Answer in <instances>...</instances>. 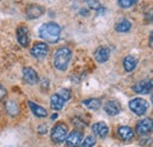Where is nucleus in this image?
<instances>
[{"label": "nucleus", "mask_w": 153, "mask_h": 147, "mask_svg": "<svg viewBox=\"0 0 153 147\" xmlns=\"http://www.w3.org/2000/svg\"><path fill=\"white\" fill-rule=\"evenodd\" d=\"M60 33H61V28L56 22H46L41 25L39 28L40 38L51 44H56L60 39Z\"/></svg>", "instance_id": "nucleus-1"}, {"label": "nucleus", "mask_w": 153, "mask_h": 147, "mask_svg": "<svg viewBox=\"0 0 153 147\" xmlns=\"http://www.w3.org/2000/svg\"><path fill=\"white\" fill-rule=\"evenodd\" d=\"M72 58V51L67 47H61L54 53L53 64L59 71H66Z\"/></svg>", "instance_id": "nucleus-2"}, {"label": "nucleus", "mask_w": 153, "mask_h": 147, "mask_svg": "<svg viewBox=\"0 0 153 147\" xmlns=\"http://www.w3.org/2000/svg\"><path fill=\"white\" fill-rule=\"evenodd\" d=\"M130 110L133 112L135 115H144L149 110V102L143 98H134L128 102Z\"/></svg>", "instance_id": "nucleus-3"}, {"label": "nucleus", "mask_w": 153, "mask_h": 147, "mask_svg": "<svg viewBox=\"0 0 153 147\" xmlns=\"http://www.w3.org/2000/svg\"><path fill=\"white\" fill-rule=\"evenodd\" d=\"M67 126L64 124V122H58L57 125H54V127L52 128L51 132V138L54 143L60 144L62 141L66 140V137H67Z\"/></svg>", "instance_id": "nucleus-4"}, {"label": "nucleus", "mask_w": 153, "mask_h": 147, "mask_svg": "<svg viewBox=\"0 0 153 147\" xmlns=\"http://www.w3.org/2000/svg\"><path fill=\"white\" fill-rule=\"evenodd\" d=\"M152 131H153V119H151V118H146V119L140 120L137 124V126H135V132L139 135L149 134Z\"/></svg>", "instance_id": "nucleus-5"}, {"label": "nucleus", "mask_w": 153, "mask_h": 147, "mask_svg": "<svg viewBox=\"0 0 153 147\" xmlns=\"http://www.w3.org/2000/svg\"><path fill=\"white\" fill-rule=\"evenodd\" d=\"M153 88V79H146L137 82L133 86V91L138 94H147Z\"/></svg>", "instance_id": "nucleus-6"}, {"label": "nucleus", "mask_w": 153, "mask_h": 147, "mask_svg": "<svg viewBox=\"0 0 153 147\" xmlns=\"http://www.w3.org/2000/svg\"><path fill=\"white\" fill-rule=\"evenodd\" d=\"M48 53V46L44 42H37L33 45V47L31 48V54L37 59L45 58Z\"/></svg>", "instance_id": "nucleus-7"}, {"label": "nucleus", "mask_w": 153, "mask_h": 147, "mask_svg": "<svg viewBox=\"0 0 153 147\" xmlns=\"http://www.w3.org/2000/svg\"><path fill=\"white\" fill-rule=\"evenodd\" d=\"M82 133L79 131H73L66 137V145L68 147H78L80 146L82 141Z\"/></svg>", "instance_id": "nucleus-8"}, {"label": "nucleus", "mask_w": 153, "mask_h": 147, "mask_svg": "<svg viewBox=\"0 0 153 147\" xmlns=\"http://www.w3.org/2000/svg\"><path fill=\"white\" fill-rule=\"evenodd\" d=\"M45 10L42 6L37 5V4H31L27 6L26 8V16L28 19H37L39 17H41L44 14Z\"/></svg>", "instance_id": "nucleus-9"}, {"label": "nucleus", "mask_w": 153, "mask_h": 147, "mask_svg": "<svg viewBox=\"0 0 153 147\" xmlns=\"http://www.w3.org/2000/svg\"><path fill=\"white\" fill-rule=\"evenodd\" d=\"M22 78L28 84V85H34L37 84L39 80L38 73L36 72V70H33L32 67H25L22 70Z\"/></svg>", "instance_id": "nucleus-10"}, {"label": "nucleus", "mask_w": 153, "mask_h": 147, "mask_svg": "<svg viewBox=\"0 0 153 147\" xmlns=\"http://www.w3.org/2000/svg\"><path fill=\"white\" fill-rule=\"evenodd\" d=\"M17 39L19 44L24 47H27L30 44V37H28V30L26 26H19L17 28Z\"/></svg>", "instance_id": "nucleus-11"}, {"label": "nucleus", "mask_w": 153, "mask_h": 147, "mask_svg": "<svg viewBox=\"0 0 153 147\" xmlns=\"http://www.w3.org/2000/svg\"><path fill=\"white\" fill-rule=\"evenodd\" d=\"M92 131H93V133L96 134L97 137H99V138H106L107 134H108V126L105 122H102V121L96 122L92 126Z\"/></svg>", "instance_id": "nucleus-12"}, {"label": "nucleus", "mask_w": 153, "mask_h": 147, "mask_svg": "<svg viewBox=\"0 0 153 147\" xmlns=\"http://www.w3.org/2000/svg\"><path fill=\"white\" fill-rule=\"evenodd\" d=\"M117 133H118L119 138H120L121 140H124V141H130V140H132V138H133V135H134L133 129L131 128V127H128V126H120V127L118 128V131H117Z\"/></svg>", "instance_id": "nucleus-13"}, {"label": "nucleus", "mask_w": 153, "mask_h": 147, "mask_svg": "<svg viewBox=\"0 0 153 147\" xmlns=\"http://www.w3.org/2000/svg\"><path fill=\"white\" fill-rule=\"evenodd\" d=\"M120 111H121V106H120V104L118 102V101H115V100H110V101H107L106 102V105H105V112L108 114V115H117V114H119L120 113Z\"/></svg>", "instance_id": "nucleus-14"}, {"label": "nucleus", "mask_w": 153, "mask_h": 147, "mask_svg": "<svg viewBox=\"0 0 153 147\" xmlns=\"http://www.w3.org/2000/svg\"><path fill=\"white\" fill-rule=\"evenodd\" d=\"M94 58L99 64H104L110 58V50L106 47H99L97 48V51L94 52Z\"/></svg>", "instance_id": "nucleus-15"}, {"label": "nucleus", "mask_w": 153, "mask_h": 147, "mask_svg": "<svg viewBox=\"0 0 153 147\" xmlns=\"http://www.w3.org/2000/svg\"><path fill=\"white\" fill-rule=\"evenodd\" d=\"M5 110H6V112H7L11 117H16V115H18V113H19L18 102L14 101V100H12V99L7 100L6 104H5Z\"/></svg>", "instance_id": "nucleus-16"}, {"label": "nucleus", "mask_w": 153, "mask_h": 147, "mask_svg": "<svg viewBox=\"0 0 153 147\" xmlns=\"http://www.w3.org/2000/svg\"><path fill=\"white\" fill-rule=\"evenodd\" d=\"M65 102H66V101H65V100H64V99L57 93V94H53V95L51 97V102H50V105H51L52 110L59 111L64 107Z\"/></svg>", "instance_id": "nucleus-17"}, {"label": "nucleus", "mask_w": 153, "mask_h": 147, "mask_svg": "<svg viewBox=\"0 0 153 147\" xmlns=\"http://www.w3.org/2000/svg\"><path fill=\"white\" fill-rule=\"evenodd\" d=\"M28 106H30L32 113H33L36 117H38V118H45V117H47V111L45 110L44 107L39 106V105L32 102V101H28Z\"/></svg>", "instance_id": "nucleus-18"}, {"label": "nucleus", "mask_w": 153, "mask_h": 147, "mask_svg": "<svg viewBox=\"0 0 153 147\" xmlns=\"http://www.w3.org/2000/svg\"><path fill=\"white\" fill-rule=\"evenodd\" d=\"M137 66V59L132 55H127L124 59V68L126 72H132Z\"/></svg>", "instance_id": "nucleus-19"}, {"label": "nucleus", "mask_w": 153, "mask_h": 147, "mask_svg": "<svg viewBox=\"0 0 153 147\" xmlns=\"http://www.w3.org/2000/svg\"><path fill=\"white\" fill-rule=\"evenodd\" d=\"M131 27H132L131 21L124 19V20L117 22V25H115V31H117V32H120V33H125V32H128V31L131 30Z\"/></svg>", "instance_id": "nucleus-20"}, {"label": "nucleus", "mask_w": 153, "mask_h": 147, "mask_svg": "<svg viewBox=\"0 0 153 147\" xmlns=\"http://www.w3.org/2000/svg\"><path fill=\"white\" fill-rule=\"evenodd\" d=\"M82 104L90 108V110H98L100 107V100L96 99V98H91V99H86L82 101Z\"/></svg>", "instance_id": "nucleus-21"}, {"label": "nucleus", "mask_w": 153, "mask_h": 147, "mask_svg": "<svg viewBox=\"0 0 153 147\" xmlns=\"http://www.w3.org/2000/svg\"><path fill=\"white\" fill-rule=\"evenodd\" d=\"M97 140L93 135H88L84 139V141L80 144V147H93L96 145Z\"/></svg>", "instance_id": "nucleus-22"}, {"label": "nucleus", "mask_w": 153, "mask_h": 147, "mask_svg": "<svg viewBox=\"0 0 153 147\" xmlns=\"http://www.w3.org/2000/svg\"><path fill=\"white\" fill-rule=\"evenodd\" d=\"M138 2V0H118V5L123 8H130Z\"/></svg>", "instance_id": "nucleus-23"}, {"label": "nucleus", "mask_w": 153, "mask_h": 147, "mask_svg": "<svg viewBox=\"0 0 153 147\" xmlns=\"http://www.w3.org/2000/svg\"><path fill=\"white\" fill-rule=\"evenodd\" d=\"M87 1V4H88V6L91 7V8H93V10H96V11H104V8H102V6L100 5V2L98 1V0H86Z\"/></svg>", "instance_id": "nucleus-24"}, {"label": "nucleus", "mask_w": 153, "mask_h": 147, "mask_svg": "<svg viewBox=\"0 0 153 147\" xmlns=\"http://www.w3.org/2000/svg\"><path fill=\"white\" fill-rule=\"evenodd\" d=\"M58 94H59L65 101H67V100L71 98V92H70L68 90H66V88H61V90L58 92Z\"/></svg>", "instance_id": "nucleus-25"}, {"label": "nucleus", "mask_w": 153, "mask_h": 147, "mask_svg": "<svg viewBox=\"0 0 153 147\" xmlns=\"http://www.w3.org/2000/svg\"><path fill=\"white\" fill-rule=\"evenodd\" d=\"M145 19L150 22H153V8H149L145 12Z\"/></svg>", "instance_id": "nucleus-26"}, {"label": "nucleus", "mask_w": 153, "mask_h": 147, "mask_svg": "<svg viewBox=\"0 0 153 147\" xmlns=\"http://www.w3.org/2000/svg\"><path fill=\"white\" fill-rule=\"evenodd\" d=\"M5 95H6V90H5V88H4V87L0 85V100H1V99H2Z\"/></svg>", "instance_id": "nucleus-27"}, {"label": "nucleus", "mask_w": 153, "mask_h": 147, "mask_svg": "<svg viewBox=\"0 0 153 147\" xmlns=\"http://www.w3.org/2000/svg\"><path fill=\"white\" fill-rule=\"evenodd\" d=\"M149 42H150V46L153 48V32H151L150 34V39H149Z\"/></svg>", "instance_id": "nucleus-28"}, {"label": "nucleus", "mask_w": 153, "mask_h": 147, "mask_svg": "<svg viewBox=\"0 0 153 147\" xmlns=\"http://www.w3.org/2000/svg\"><path fill=\"white\" fill-rule=\"evenodd\" d=\"M58 115L57 114H53V115H52V120H54V119H56V118H57Z\"/></svg>", "instance_id": "nucleus-29"}, {"label": "nucleus", "mask_w": 153, "mask_h": 147, "mask_svg": "<svg viewBox=\"0 0 153 147\" xmlns=\"http://www.w3.org/2000/svg\"><path fill=\"white\" fill-rule=\"evenodd\" d=\"M151 101H152V104H153V93H152V95H151Z\"/></svg>", "instance_id": "nucleus-30"}]
</instances>
